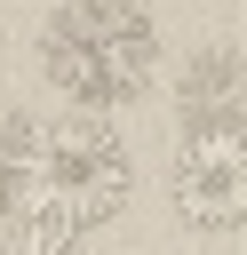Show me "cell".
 I'll return each instance as SVG.
<instances>
[{
    "label": "cell",
    "instance_id": "3957f363",
    "mask_svg": "<svg viewBox=\"0 0 247 255\" xmlns=\"http://www.w3.org/2000/svg\"><path fill=\"white\" fill-rule=\"evenodd\" d=\"M167 199L191 231H247V128H183Z\"/></svg>",
    "mask_w": 247,
    "mask_h": 255
},
{
    "label": "cell",
    "instance_id": "277c9868",
    "mask_svg": "<svg viewBox=\"0 0 247 255\" xmlns=\"http://www.w3.org/2000/svg\"><path fill=\"white\" fill-rule=\"evenodd\" d=\"M183 128H247V56L239 48H199L175 80Z\"/></svg>",
    "mask_w": 247,
    "mask_h": 255
},
{
    "label": "cell",
    "instance_id": "7a4b0ae2",
    "mask_svg": "<svg viewBox=\"0 0 247 255\" xmlns=\"http://www.w3.org/2000/svg\"><path fill=\"white\" fill-rule=\"evenodd\" d=\"M40 72L72 112H112L159 72V24L135 0H64L40 24Z\"/></svg>",
    "mask_w": 247,
    "mask_h": 255
},
{
    "label": "cell",
    "instance_id": "6da1fadb",
    "mask_svg": "<svg viewBox=\"0 0 247 255\" xmlns=\"http://www.w3.org/2000/svg\"><path fill=\"white\" fill-rule=\"evenodd\" d=\"M127 207V143L104 112H64L48 128H32V159L16 183V231L40 239H88L96 223H112Z\"/></svg>",
    "mask_w": 247,
    "mask_h": 255
},
{
    "label": "cell",
    "instance_id": "5b68a950",
    "mask_svg": "<svg viewBox=\"0 0 247 255\" xmlns=\"http://www.w3.org/2000/svg\"><path fill=\"white\" fill-rule=\"evenodd\" d=\"M24 159H32V120L16 104H0V215L16 207V183H24Z\"/></svg>",
    "mask_w": 247,
    "mask_h": 255
},
{
    "label": "cell",
    "instance_id": "8992f818",
    "mask_svg": "<svg viewBox=\"0 0 247 255\" xmlns=\"http://www.w3.org/2000/svg\"><path fill=\"white\" fill-rule=\"evenodd\" d=\"M0 255H80V247H72V239H40V231H8Z\"/></svg>",
    "mask_w": 247,
    "mask_h": 255
}]
</instances>
